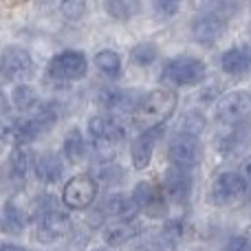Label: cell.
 <instances>
[{
	"label": "cell",
	"instance_id": "obj_1",
	"mask_svg": "<svg viewBox=\"0 0 251 251\" xmlns=\"http://www.w3.org/2000/svg\"><path fill=\"white\" fill-rule=\"evenodd\" d=\"M176 104L178 97L174 91H168V88L152 91L139 100L137 108L132 110V122L141 130L159 128L172 117V113L176 110Z\"/></svg>",
	"mask_w": 251,
	"mask_h": 251
},
{
	"label": "cell",
	"instance_id": "obj_2",
	"mask_svg": "<svg viewBox=\"0 0 251 251\" xmlns=\"http://www.w3.org/2000/svg\"><path fill=\"white\" fill-rule=\"evenodd\" d=\"M88 134H91V143L95 148V152L106 161L113 159V154L117 152V148L122 146V141L126 139L124 126L117 119L108 117V115L91 117V122H88Z\"/></svg>",
	"mask_w": 251,
	"mask_h": 251
},
{
	"label": "cell",
	"instance_id": "obj_3",
	"mask_svg": "<svg viewBox=\"0 0 251 251\" xmlns=\"http://www.w3.org/2000/svg\"><path fill=\"white\" fill-rule=\"evenodd\" d=\"M249 185L240 172H223L214 178L212 190H209V201L216 207H236L247 199Z\"/></svg>",
	"mask_w": 251,
	"mask_h": 251
},
{
	"label": "cell",
	"instance_id": "obj_4",
	"mask_svg": "<svg viewBox=\"0 0 251 251\" xmlns=\"http://www.w3.org/2000/svg\"><path fill=\"white\" fill-rule=\"evenodd\" d=\"M161 77L172 86H196L207 77V66L199 57H174L163 66Z\"/></svg>",
	"mask_w": 251,
	"mask_h": 251
},
{
	"label": "cell",
	"instance_id": "obj_5",
	"mask_svg": "<svg viewBox=\"0 0 251 251\" xmlns=\"http://www.w3.org/2000/svg\"><path fill=\"white\" fill-rule=\"evenodd\" d=\"M88 71V60L82 51H62L53 55L47 64V75L55 82H75Z\"/></svg>",
	"mask_w": 251,
	"mask_h": 251
},
{
	"label": "cell",
	"instance_id": "obj_6",
	"mask_svg": "<svg viewBox=\"0 0 251 251\" xmlns=\"http://www.w3.org/2000/svg\"><path fill=\"white\" fill-rule=\"evenodd\" d=\"M216 119L225 126H247L251 122V95L245 91H231L216 104Z\"/></svg>",
	"mask_w": 251,
	"mask_h": 251
},
{
	"label": "cell",
	"instance_id": "obj_7",
	"mask_svg": "<svg viewBox=\"0 0 251 251\" xmlns=\"http://www.w3.org/2000/svg\"><path fill=\"white\" fill-rule=\"evenodd\" d=\"M33 73L31 53L22 47H7L0 53V77L4 82H25Z\"/></svg>",
	"mask_w": 251,
	"mask_h": 251
},
{
	"label": "cell",
	"instance_id": "obj_8",
	"mask_svg": "<svg viewBox=\"0 0 251 251\" xmlns=\"http://www.w3.org/2000/svg\"><path fill=\"white\" fill-rule=\"evenodd\" d=\"M168 156L174 165L181 168H196L203 161V143L199 141L196 134H187V132H178L176 137L170 141L168 148Z\"/></svg>",
	"mask_w": 251,
	"mask_h": 251
},
{
	"label": "cell",
	"instance_id": "obj_9",
	"mask_svg": "<svg viewBox=\"0 0 251 251\" xmlns=\"http://www.w3.org/2000/svg\"><path fill=\"white\" fill-rule=\"evenodd\" d=\"M97 199V181L88 174H77L64 185L62 203L71 209H86Z\"/></svg>",
	"mask_w": 251,
	"mask_h": 251
},
{
	"label": "cell",
	"instance_id": "obj_10",
	"mask_svg": "<svg viewBox=\"0 0 251 251\" xmlns=\"http://www.w3.org/2000/svg\"><path fill=\"white\" fill-rule=\"evenodd\" d=\"M69 231H71V218L66 216V214L57 212V209L44 214V216H40L38 221H35V240L42 245L57 243V240H62Z\"/></svg>",
	"mask_w": 251,
	"mask_h": 251
},
{
	"label": "cell",
	"instance_id": "obj_11",
	"mask_svg": "<svg viewBox=\"0 0 251 251\" xmlns=\"http://www.w3.org/2000/svg\"><path fill=\"white\" fill-rule=\"evenodd\" d=\"M163 187H165V194H168L174 203H185L192 194L190 170L172 163L163 174Z\"/></svg>",
	"mask_w": 251,
	"mask_h": 251
},
{
	"label": "cell",
	"instance_id": "obj_12",
	"mask_svg": "<svg viewBox=\"0 0 251 251\" xmlns=\"http://www.w3.org/2000/svg\"><path fill=\"white\" fill-rule=\"evenodd\" d=\"M132 201H134V205H137V209L146 212L150 218L165 216V201H163V196H161V192L156 190L152 183H148V181L137 183V187H134V192H132Z\"/></svg>",
	"mask_w": 251,
	"mask_h": 251
},
{
	"label": "cell",
	"instance_id": "obj_13",
	"mask_svg": "<svg viewBox=\"0 0 251 251\" xmlns=\"http://www.w3.org/2000/svg\"><path fill=\"white\" fill-rule=\"evenodd\" d=\"M221 66L227 75H234V77L247 75L251 71V42L238 44L225 51L221 57Z\"/></svg>",
	"mask_w": 251,
	"mask_h": 251
},
{
	"label": "cell",
	"instance_id": "obj_14",
	"mask_svg": "<svg viewBox=\"0 0 251 251\" xmlns=\"http://www.w3.org/2000/svg\"><path fill=\"white\" fill-rule=\"evenodd\" d=\"M161 134V126L159 128H150V130H141L137 139L132 141V165L137 170H143L150 165V159H152V150H154V143Z\"/></svg>",
	"mask_w": 251,
	"mask_h": 251
},
{
	"label": "cell",
	"instance_id": "obj_15",
	"mask_svg": "<svg viewBox=\"0 0 251 251\" xmlns=\"http://www.w3.org/2000/svg\"><path fill=\"white\" fill-rule=\"evenodd\" d=\"M223 31H225V20L218 16H209V13L199 16L194 20V25H192V35H194V40L205 44V47L216 42L223 35Z\"/></svg>",
	"mask_w": 251,
	"mask_h": 251
},
{
	"label": "cell",
	"instance_id": "obj_16",
	"mask_svg": "<svg viewBox=\"0 0 251 251\" xmlns=\"http://www.w3.org/2000/svg\"><path fill=\"white\" fill-rule=\"evenodd\" d=\"M33 172H35V176H38L40 183H44V185H53V183H57L62 178V174H64V165H62V159L57 154H53V152H44V154L35 156Z\"/></svg>",
	"mask_w": 251,
	"mask_h": 251
},
{
	"label": "cell",
	"instance_id": "obj_17",
	"mask_svg": "<svg viewBox=\"0 0 251 251\" xmlns=\"http://www.w3.org/2000/svg\"><path fill=\"white\" fill-rule=\"evenodd\" d=\"M141 97L132 91H104L100 95V104L110 113H132Z\"/></svg>",
	"mask_w": 251,
	"mask_h": 251
},
{
	"label": "cell",
	"instance_id": "obj_18",
	"mask_svg": "<svg viewBox=\"0 0 251 251\" xmlns=\"http://www.w3.org/2000/svg\"><path fill=\"white\" fill-rule=\"evenodd\" d=\"M101 212L110 218H117V221H132L134 214H137V205H134L132 196L110 194L108 199L101 203Z\"/></svg>",
	"mask_w": 251,
	"mask_h": 251
},
{
	"label": "cell",
	"instance_id": "obj_19",
	"mask_svg": "<svg viewBox=\"0 0 251 251\" xmlns=\"http://www.w3.org/2000/svg\"><path fill=\"white\" fill-rule=\"evenodd\" d=\"M26 229V214L18 205L7 203L0 214V231L7 236H20Z\"/></svg>",
	"mask_w": 251,
	"mask_h": 251
},
{
	"label": "cell",
	"instance_id": "obj_20",
	"mask_svg": "<svg viewBox=\"0 0 251 251\" xmlns=\"http://www.w3.org/2000/svg\"><path fill=\"white\" fill-rule=\"evenodd\" d=\"M139 231H141V225H139L134 218L132 221H119L104 229V240L110 247H117V245H124V243H128V240H132Z\"/></svg>",
	"mask_w": 251,
	"mask_h": 251
},
{
	"label": "cell",
	"instance_id": "obj_21",
	"mask_svg": "<svg viewBox=\"0 0 251 251\" xmlns=\"http://www.w3.org/2000/svg\"><path fill=\"white\" fill-rule=\"evenodd\" d=\"M62 152H64L69 163H79L86 154V141L79 128H71L64 134V143H62Z\"/></svg>",
	"mask_w": 251,
	"mask_h": 251
},
{
	"label": "cell",
	"instance_id": "obj_22",
	"mask_svg": "<svg viewBox=\"0 0 251 251\" xmlns=\"http://www.w3.org/2000/svg\"><path fill=\"white\" fill-rule=\"evenodd\" d=\"M31 165V152L26 146H13L11 154H9V176L16 183H22L29 172Z\"/></svg>",
	"mask_w": 251,
	"mask_h": 251
},
{
	"label": "cell",
	"instance_id": "obj_23",
	"mask_svg": "<svg viewBox=\"0 0 251 251\" xmlns=\"http://www.w3.org/2000/svg\"><path fill=\"white\" fill-rule=\"evenodd\" d=\"M11 101H13V106H16V110H20V113H33L40 106L38 93H35V88L29 86V84H18L11 93Z\"/></svg>",
	"mask_w": 251,
	"mask_h": 251
},
{
	"label": "cell",
	"instance_id": "obj_24",
	"mask_svg": "<svg viewBox=\"0 0 251 251\" xmlns=\"http://www.w3.org/2000/svg\"><path fill=\"white\" fill-rule=\"evenodd\" d=\"M196 9H201L203 13H209V16H218L223 20L236 13V7H238V0H194Z\"/></svg>",
	"mask_w": 251,
	"mask_h": 251
},
{
	"label": "cell",
	"instance_id": "obj_25",
	"mask_svg": "<svg viewBox=\"0 0 251 251\" xmlns=\"http://www.w3.org/2000/svg\"><path fill=\"white\" fill-rule=\"evenodd\" d=\"M95 66L106 75V77L117 79L119 75H122V57H119V53L108 51V49H106V51H100L95 55Z\"/></svg>",
	"mask_w": 251,
	"mask_h": 251
},
{
	"label": "cell",
	"instance_id": "obj_26",
	"mask_svg": "<svg viewBox=\"0 0 251 251\" xmlns=\"http://www.w3.org/2000/svg\"><path fill=\"white\" fill-rule=\"evenodd\" d=\"M141 0H104L106 13L113 16L115 20H130L139 11Z\"/></svg>",
	"mask_w": 251,
	"mask_h": 251
},
{
	"label": "cell",
	"instance_id": "obj_27",
	"mask_svg": "<svg viewBox=\"0 0 251 251\" xmlns=\"http://www.w3.org/2000/svg\"><path fill=\"white\" fill-rule=\"evenodd\" d=\"M130 57H132L134 64L148 66V64H152V62L156 60V47L152 42H141V44H137V47L130 51Z\"/></svg>",
	"mask_w": 251,
	"mask_h": 251
},
{
	"label": "cell",
	"instance_id": "obj_28",
	"mask_svg": "<svg viewBox=\"0 0 251 251\" xmlns=\"http://www.w3.org/2000/svg\"><path fill=\"white\" fill-rule=\"evenodd\" d=\"M60 11L69 20H79L86 11V0H60Z\"/></svg>",
	"mask_w": 251,
	"mask_h": 251
},
{
	"label": "cell",
	"instance_id": "obj_29",
	"mask_svg": "<svg viewBox=\"0 0 251 251\" xmlns=\"http://www.w3.org/2000/svg\"><path fill=\"white\" fill-rule=\"evenodd\" d=\"M203 126H205V119H203V115L201 113H187L185 117H183V122H181V132H187V134H199L201 130H203Z\"/></svg>",
	"mask_w": 251,
	"mask_h": 251
},
{
	"label": "cell",
	"instance_id": "obj_30",
	"mask_svg": "<svg viewBox=\"0 0 251 251\" xmlns=\"http://www.w3.org/2000/svg\"><path fill=\"white\" fill-rule=\"evenodd\" d=\"M100 178L106 183H117L124 178V170L117 168V165H113V163H104L100 168Z\"/></svg>",
	"mask_w": 251,
	"mask_h": 251
},
{
	"label": "cell",
	"instance_id": "obj_31",
	"mask_svg": "<svg viewBox=\"0 0 251 251\" xmlns=\"http://www.w3.org/2000/svg\"><path fill=\"white\" fill-rule=\"evenodd\" d=\"M181 2L183 0H152L154 9L161 16H174L178 11V7H181Z\"/></svg>",
	"mask_w": 251,
	"mask_h": 251
},
{
	"label": "cell",
	"instance_id": "obj_32",
	"mask_svg": "<svg viewBox=\"0 0 251 251\" xmlns=\"http://www.w3.org/2000/svg\"><path fill=\"white\" fill-rule=\"evenodd\" d=\"M223 251H251V238H247V236H234V238L227 240Z\"/></svg>",
	"mask_w": 251,
	"mask_h": 251
},
{
	"label": "cell",
	"instance_id": "obj_33",
	"mask_svg": "<svg viewBox=\"0 0 251 251\" xmlns=\"http://www.w3.org/2000/svg\"><path fill=\"white\" fill-rule=\"evenodd\" d=\"M240 176H243L245 183L251 187V156H249V159H245L243 165H240Z\"/></svg>",
	"mask_w": 251,
	"mask_h": 251
},
{
	"label": "cell",
	"instance_id": "obj_34",
	"mask_svg": "<svg viewBox=\"0 0 251 251\" xmlns=\"http://www.w3.org/2000/svg\"><path fill=\"white\" fill-rule=\"evenodd\" d=\"M7 113H9V101H7V97L0 93V117H4Z\"/></svg>",
	"mask_w": 251,
	"mask_h": 251
},
{
	"label": "cell",
	"instance_id": "obj_35",
	"mask_svg": "<svg viewBox=\"0 0 251 251\" xmlns=\"http://www.w3.org/2000/svg\"><path fill=\"white\" fill-rule=\"evenodd\" d=\"M0 251H26V249L18 247V245H0Z\"/></svg>",
	"mask_w": 251,
	"mask_h": 251
},
{
	"label": "cell",
	"instance_id": "obj_36",
	"mask_svg": "<svg viewBox=\"0 0 251 251\" xmlns=\"http://www.w3.org/2000/svg\"><path fill=\"white\" fill-rule=\"evenodd\" d=\"M95 251H106V249H95Z\"/></svg>",
	"mask_w": 251,
	"mask_h": 251
}]
</instances>
